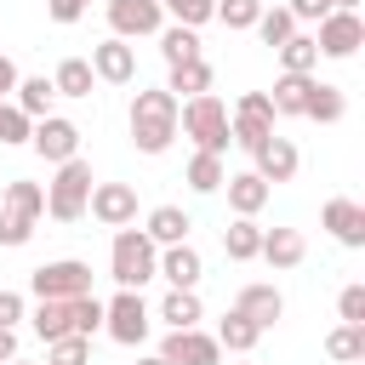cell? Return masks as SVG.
I'll return each mask as SVG.
<instances>
[{
  "instance_id": "obj_1",
  "label": "cell",
  "mask_w": 365,
  "mask_h": 365,
  "mask_svg": "<svg viewBox=\"0 0 365 365\" xmlns=\"http://www.w3.org/2000/svg\"><path fill=\"white\" fill-rule=\"evenodd\" d=\"M131 143H137V154H165L177 143V97L165 86L131 97Z\"/></svg>"
},
{
  "instance_id": "obj_2",
  "label": "cell",
  "mask_w": 365,
  "mask_h": 365,
  "mask_svg": "<svg viewBox=\"0 0 365 365\" xmlns=\"http://www.w3.org/2000/svg\"><path fill=\"white\" fill-rule=\"evenodd\" d=\"M177 131H188L194 148H205V154H228V143H234L228 137V103L211 97V91L177 103Z\"/></svg>"
},
{
  "instance_id": "obj_3",
  "label": "cell",
  "mask_w": 365,
  "mask_h": 365,
  "mask_svg": "<svg viewBox=\"0 0 365 365\" xmlns=\"http://www.w3.org/2000/svg\"><path fill=\"white\" fill-rule=\"evenodd\" d=\"M154 262H160V245L143 234V228H120L114 234V245H108V274H114V285H125V291H143L148 279H154Z\"/></svg>"
},
{
  "instance_id": "obj_4",
  "label": "cell",
  "mask_w": 365,
  "mask_h": 365,
  "mask_svg": "<svg viewBox=\"0 0 365 365\" xmlns=\"http://www.w3.org/2000/svg\"><path fill=\"white\" fill-rule=\"evenodd\" d=\"M40 217H46V188L29 182V177L6 182V194H0V245H29Z\"/></svg>"
},
{
  "instance_id": "obj_5",
  "label": "cell",
  "mask_w": 365,
  "mask_h": 365,
  "mask_svg": "<svg viewBox=\"0 0 365 365\" xmlns=\"http://www.w3.org/2000/svg\"><path fill=\"white\" fill-rule=\"evenodd\" d=\"M91 165L74 154V160H63L57 165V177L46 182V217H57V222H80L86 217V200H91Z\"/></svg>"
},
{
  "instance_id": "obj_6",
  "label": "cell",
  "mask_w": 365,
  "mask_h": 365,
  "mask_svg": "<svg viewBox=\"0 0 365 365\" xmlns=\"http://www.w3.org/2000/svg\"><path fill=\"white\" fill-rule=\"evenodd\" d=\"M148 302H143V291H114V302H103V331L114 336V342H125V348H137L143 336H148Z\"/></svg>"
},
{
  "instance_id": "obj_7",
  "label": "cell",
  "mask_w": 365,
  "mask_h": 365,
  "mask_svg": "<svg viewBox=\"0 0 365 365\" xmlns=\"http://www.w3.org/2000/svg\"><path fill=\"white\" fill-rule=\"evenodd\" d=\"M29 291H34V297H86V291H91V262H80V257L40 262V268L29 274Z\"/></svg>"
},
{
  "instance_id": "obj_8",
  "label": "cell",
  "mask_w": 365,
  "mask_h": 365,
  "mask_svg": "<svg viewBox=\"0 0 365 365\" xmlns=\"http://www.w3.org/2000/svg\"><path fill=\"white\" fill-rule=\"evenodd\" d=\"M228 137L251 154L262 137H274V103H268V91H245L240 103H234V114H228Z\"/></svg>"
},
{
  "instance_id": "obj_9",
  "label": "cell",
  "mask_w": 365,
  "mask_h": 365,
  "mask_svg": "<svg viewBox=\"0 0 365 365\" xmlns=\"http://www.w3.org/2000/svg\"><path fill=\"white\" fill-rule=\"evenodd\" d=\"M29 148H34L46 165H63V160H74V154H80V125H74V120H63V114H46V120H34Z\"/></svg>"
},
{
  "instance_id": "obj_10",
  "label": "cell",
  "mask_w": 365,
  "mask_h": 365,
  "mask_svg": "<svg viewBox=\"0 0 365 365\" xmlns=\"http://www.w3.org/2000/svg\"><path fill=\"white\" fill-rule=\"evenodd\" d=\"M314 46H319V57H354L365 46V17L359 11H325Z\"/></svg>"
},
{
  "instance_id": "obj_11",
  "label": "cell",
  "mask_w": 365,
  "mask_h": 365,
  "mask_svg": "<svg viewBox=\"0 0 365 365\" xmlns=\"http://www.w3.org/2000/svg\"><path fill=\"white\" fill-rule=\"evenodd\" d=\"M160 359H165V365H222V348H217V336H205L200 325H182V331H165Z\"/></svg>"
},
{
  "instance_id": "obj_12",
  "label": "cell",
  "mask_w": 365,
  "mask_h": 365,
  "mask_svg": "<svg viewBox=\"0 0 365 365\" xmlns=\"http://www.w3.org/2000/svg\"><path fill=\"white\" fill-rule=\"evenodd\" d=\"M86 211H91L103 228H125V222H137V188H131V182H91Z\"/></svg>"
},
{
  "instance_id": "obj_13",
  "label": "cell",
  "mask_w": 365,
  "mask_h": 365,
  "mask_svg": "<svg viewBox=\"0 0 365 365\" xmlns=\"http://www.w3.org/2000/svg\"><path fill=\"white\" fill-rule=\"evenodd\" d=\"M108 29L120 34V40H143V34H160L165 29V11H160V0H108Z\"/></svg>"
},
{
  "instance_id": "obj_14",
  "label": "cell",
  "mask_w": 365,
  "mask_h": 365,
  "mask_svg": "<svg viewBox=\"0 0 365 365\" xmlns=\"http://www.w3.org/2000/svg\"><path fill=\"white\" fill-rule=\"evenodd\" d=\"M251 160H257V177H262L268 188H274V182H291V177H297V165H302V160H297V143H291V137H279V131H274V137H262V143L251 148Z\"/></svg>"
},
{
  "instance_id": "obj_15",
  "label": "cell",
  "mask_w": 365,
  "mask_h": 365,
  "mask_svg": "<svg viewBox=\"0 0 365 365\" xmlns=\"http://www.w3.org/2000/svg\"><path fill=\"white\" fill-rule=\"evenodd\" d=\"M91 74L108 80V86H131V80H137V51H131L120 34H108L103 46H91Z\"/></svg>"
},
{
  "instance_id": "obj_16",
  "label": "cell",
  "mask_w": 365,
  "mask_h": 365,
  "mask_svg": "<svg viewBox=\"0 0 365 365\" xmlns=\"http://www.w3.org/2000/svg\"><path fill=\"white\" fill-rule=\"evenodd\" d=\"M319 222L331 228V240H336V245H348V251H359V245H365V205H359V200H342V194H336V200H325Z\"/></svg>"
},
{
  "instance_id": "obj_17",
  "label": "cell",
  "mask_w": 365,
  "mask_h": 365,
  "mask_svg": "<svg viewBox=\"0 0 365 365\" xmlns=\"http://www.w3.org/2000/svg\"><path fill=\"white\" fill-rule=\"evenodd\" d=\"M154 274H160V279H171L177 291H194V285H200V274H205V262H200V251H194L188 240H177V245H160Z\"/></svg>"
},
{
  "instance_id": "obj_18",
  "label": "cell",
  "mask_w": 365,
  "mask_h": 365,
  "mask_svg": "<svg viewBox=\"0 0 365 365\" xmlns=\"http://www.w3.org/2000/svg\"><path fill=\"white\" fill-rule=\"evenodd\" d=\"M308 91H314V74H279L268 103H274V120H302L308 108Z\"/></svg>"
},
{
  "instance_id": "obj_19",
  "label": "cell",
  "mask_w": 365,
  "mask_h": 365,
  "mask_svg": "<svg viewBox=\"0 0 365 365\" xmlns=\"http://www.w3.org/2000/svg\"><path fill=\"white\" fill-rule=\"evenodd\" d=\"M257 257H262L268 268H297V262L308 257V245H302V234H297V228H262Z\"/></svg>"
},
{
  "instance_id": "obj_20",
  "label": "cell",
  "mask_w": 365,
  "mask_h": 365,
  "mask_svg": "<svg viewBox=\"0 0 365 365\" xmlns=\"http://www.w3.org/2000/svg\"><path fill=\"white\" fill-rule=\"evenodd\" d=\"M234 308H240V314H245V319H251L257 331H268V325H274V319L285 314V297H279L274 285H245V291L234 297Z\"/></svg>"
},
{
  "instance_id": "obj_21",
  "label": "cell",
  "mask_w": 365,
  "mask_h": 365,
  "mask_svg": "<svg viewBox=\"0 0 365 365\" xmlns=\"http://www.w3.org/2000/svg\"><path fill=\"white\" fill-rule=\"evenodd\" d=\"M222 188H228V205H234V217H257L262 205H268V182L257 177V171H240V177H222Z\"/></svg>"
},
{
  "instance_id": "obj_22",
  "label": "cell",
  "mask_w": 365,
  "mask_h": 365,
  "mask_svg": "<svg viewBox=\"0 0 365 365\" xmlns=\"http://www.w3.org/2000/svg\"><path fill=\"white\" fill-rule=\"evenodd\" d=\"M342 114H348V91H342V86H331V80H314V91H308V108H302V120L336 125Z\"/></svg>"
},
{
  "instance_id": "obj_23",
  "label": "cell",
  "mask_w": 365,
  "mask_h": 365,
  "mask_svg": "<svg viewBox=\"0 0 365 365\" xmlns=\"http://www.w3.org/2000/svg\"><path fill=\"white\" fill-rule=\"evenodd\" d=\"M165 91L182 103V97H200V91H211V63L205 57H188V63H171V80H165Z\"/></svg>"
},
{
  "instance_id": "obj_24",
  "label": "cell",
  "mask_w": 365,
  "mask_h": 365,
  "mask_svg": "<svg viewBox=\"0 0 365 365\" xmlns=\"http://www.w3.org/2000/svg\"><path fill=\"white\" fill-rule=\"evenodd\" d=\"M188 228H194V222H188V211H182V205H154L143 234H148L154 245H177V240H188Z\"/></svg>"
},
{
  "instance_id": "obj_25",
  "label": "cell",
  "mask_w": 365,
  "mask_h": 365,
  "mask_svg": "<svg viewBox=\"0 0 365 365\" xmlns=\"http://www.w3.org/2000/svg\"><path fill=\"white\" fill-rule=\"evenodd\" d=\"M11 91H17L11 103H17V108H23L29 120H46V114H51V97H57V86H51L46 74H29V80H17Z\"/></svg>"
},
{
  "instance_id": "obj_26",
  "label": "cell",
  "mask_w": 365,
  "mask_h": 365,
  "mask_svg": "<svg viewBox=\"0 0 365 365\" xmlns=\"http://www.w3.org/2000/svg\"><path fill=\"white\" fill-rule=\"evenodd\" d=\"M257 245H262V228H257L251 217H234V222L222 228V257H228V262H251Z\"/></svg>"
},
{
  "instance_id": "obj_27",
  "label": "cell",
  "mask_w": 365,
  "mask_h": 365,
  "mask_svg": "<svg viewBox=\"0 0 365 365\" xmlns=\"http://www.w3.org/2000/svg\"><path fill=\"white\" fill-rule=\"evenodd\" d=\"M257 336H262V331H257L240 308H228V314L217 319V348H228V354H251V348H257Z\"/></svg>"
},
{
  "instance_id": "obj_28",
  "label": "cell",
  "mask_w": 365,
  "mask_h": 365,
  "mask_svg": "<svg viewBox=\"0 0 365 365\" xmlns=\"http://www.w3.org/2000/svg\"><path fill=\"white\" fill-rule=\"evenodd\" d=\"M279 51V74H314L319 68V46H314V34H291L285 46H274Z\"/></svg>"
},
{
  "instance_id": "obj_29",
  "label": "cell",
  "mask_w": 365,
  "mask_h": 365,
  "mask_svg": "<svg viewBox=\"0 0 365 365\" xmlns=\"http://www.w3.org/2000/svg\"><path fill=\"white\" fill-rule=\"evenodd\" d=\"M91 63L86 57H63L57 63V74H51V86H57V97H91Z\"/></svg>"
},
{
  "instance_id": "obj_30",
  "label": "cell",
  "mask_w": 365,
  "mask_h": 365,
  "mask_svg": "<svg viewBox=\"0 0 365 365\" xmlns=\"http://www.w3.org/2000/svg\"><path fill=\"white\" fill-rule=\"evenodd\" d=\"M222 177H228L222 154H205V148H194V160H188V188H194V194H217V188H222Z\"/></svg>"
},
{
  "instance_id": "obj_31",
  "label": "cell",
  "mask_w": 365,
  "mask_h": 365,
  "mask_svg": "<svg viewBox=\"0 0 365 365\" xmlns=\"http://www.w3.org/2000/svg\"><path fill=\"white\" fill-rule=\"evenodd\" d=\"M160 319H165L171 331H182V325H200V319H205V308H200V297H194V291H177V285H171V291H165V302H160Z\"/></svg>"
},
{
  "instance_id": "obj_32",
  "label": "cell",
  "mask_w": 365,
  "mask_h": 365,
  "mask_svg": "<svg viewBox=\"0 0 365 365\" xmlns=\"http://www.w3.org/2000/svg\"><path fill=\"white\" fill-rule=\"evenodd\" d=\"M160 57H165V68H171V63H188V57H200V29H182V23L160 29Z\"/></svg>"
},
{
  "instance_id": "obj_33",
  "label": "cell",
  "mask_w": 365,
  "mask_h": 365,
  "mask_svg": "<svg viewBox=\"0 0 365 365\" xmlns=\"http://www.w3.org/2000/svg\"><path fill=\"white\" fill-rule=\"evenodd\" d=\"M325 354L342 359V365H348V359H365V325H336V331L325 336Z\"/></svg>"
},
{
  "instance_id": "obj_34",
  "label": "cell",
  "mask_w": 365,
  "mask_h": 365,
  "mask_svg": "<svg viewBox=\"0 0 365 365\" xmlns=\"http://www.w3.org/2000/svg\"><path fill=\"white\" fill-rule=\"evenodd\" d=\"M46 365H91V336H57L46 342Z\"/></svg>"
},
{
  "instance_id": "obj_35",
  "label": "cell",
  "mask_w": 365,
  "mask_h": 365,
  "mask_svg": "<svg viewBox=\"0 0 365 365\" xmlns=\"http://www.w3.org/2000/svg\"><path fill=\"white\" fill-rule=\"evenodd\" d=\"M251 29H257V34H262V46H285V40H291V34H297V17H291V11H285V6H274V11H262V17H257V23H251Z\"/></svg>"
},
{
  "instance_id": "obj_36",
  "label": "cell",
  "mask_w": 365,
  "mask_h": 365,
  "mask_svg": "<svg viewBox=\"0 0 365 365\" xmlns=\"http://www.w3.org/2000/svg\"><path fill=\"white\" fill-rule=\"evenodd\" d=\"M160 11H165L171 23H182V29H200V23H211L217 0H160Z\"/></svg>"
},
{
  "instance_id": "obj_37",
  "label": "cell",
  "mask_w": 365,
  "mask_h": 365,
  "mask_svg": "<svg viewBox=\"0 0 365 365\" xmlns=\"http://www.w3.org/2000/svg\"><path fill=\"white\" fill-rule=\"evenodd\" d=\"M211 17H222L228 29H251L257 17H262V0H217V11Z\"/></svg>"
},
{
  "instance_id": "obj_38",
  "label": "cell",
  "mask_w": 365,
  "mask_h": 365,
  "mask_svg": "<svg viewBox=\"0 0 365 365\" xmlns=\"http://www.w3.org/2000/svg\"><path fill=\"white\" fill-rule=\"evenodd\" d=\"M29 131H34V120L17 108V103H0V143L11 148V143H29Z\"/></svg>"
},
{
  "instance_id": "obj_39",
  "label": "cell",
  "mask_w": 365,
  "mask_h": 365,
  "mask_svg": "<svg viewBox=\"0 0 365 365\" xmlns=\"http://www.w3.org/2000/svg\"><path fill=\"white\" fill-rule=\"evenodd\" d=\"M336 314H342V325H365V285H342Z\"/></svg>"
},
{
  "instance_id": "obj_40",
  "label": "cell",
  "mask_w": 365,
  "mask_h": 365,
  "mask_svg": "<svg viewBox=\"0 0 365 365\" xmlns=\"http://www.w3.org/2000/svg\"><path fill=\"white\" fill-rule=\"evenodd\" d=\"M86 6H91V0H46L51 23H80V17H86Z\"/></svg>"
},
{
  "instance_id": "obj_41",
  "label": "cell",
  "mask_w": 365,
  "mask_h": 365,
  "mask_svg": "<svg viewBox=\"0 0 365 365\" xmlns=\"http://www.w3.org/2000/svg\"><path fill=\"white\" fill-rule=\"evenodd\" d=\"M285 11H291V17H297V23H319V17H325V11H331V0H291V6H285Z\"/></svg>"
},
{
  "instance_id": "obj_42",
  "label": "cell",
  "mask_w": 365,
  "mask_h": 365,
  "mask_svg": "<svg viewBox=\"0 0 365 365\" xmlns=\"http://www.w3.org/2000/svg\"><path fill=\"white\" fill-rule=\"evenodd\" d=\"M17 319H23V297H17V291H0V325L17 331Z\"/></svg>"
},
{
  "instance_id": "obj_43",
  "label": "cell",
  "mask_w": 365,
  "mask_h": 365,
  "mask_svg": "<svg viewBox=\"0 0 365 365\" xmlns=\"http://www.w3.org/2000/svg\"><path fill=\"white\" fill-rule=\"evenodd\" d=\"M17 80H23V74H17V63H11V57H0V103L11 97V86H17Z\"/></svg>"
},
{
  "instance_id": "obj_44",
  "label": "cell",
  "mask_w": 365,
  "mask_h": 365,
  "mask_svg": "<svg viewBox=\"0 0 365 365\" xmlns=\"http://www.w3.org/2000/svg\"><path fill=\"white\" fill-rule=\"evenodd\" d=\"M6 359H17V331L0 325V365H6Z\"/></svg>"
},
{
  "instance_id": "obj_45",
  "label": "cell",
  "mask_w": 365,
  "mask_h": 365,
  "mask_svg": "<svg viewBox=\"0 0 365 365\" xmlns=\"http://www.w3.org/2000/svg\"><path fill=\"white\" fill-rule=\"evenodd\" d=\"M331 11H359V0H331Z\"/></svg>"
},
{
  "instance_id": "obj_46",
  "label": "cell",
  "mask_w": 365,
  "mask_h": 365,
  "mask_svg": "<svg viewBox=\"0 0 365 365\" xmlns=\"http://www.w3.org/2000/svg\"><path fill=\"white\" fill-rule=\"evenodd\" d=\"M137 365H165V359H160V354H148V359H137Z\"/></svg>"
},
{
  "instance_id": "obj_47",
  "label": "cell",
  "mask_w": 365,
  "mask_h": 365,
  "mask_svg": "<svg viewBox=\"0 0 365 365\" xmlns=\"http://www.w3.org/2000/svg\"><path fill=\"white\" fill-rule=\"evenodd\" d=\"M6 365H29V359H6Z\"/></svg>"
}]
</instances>
